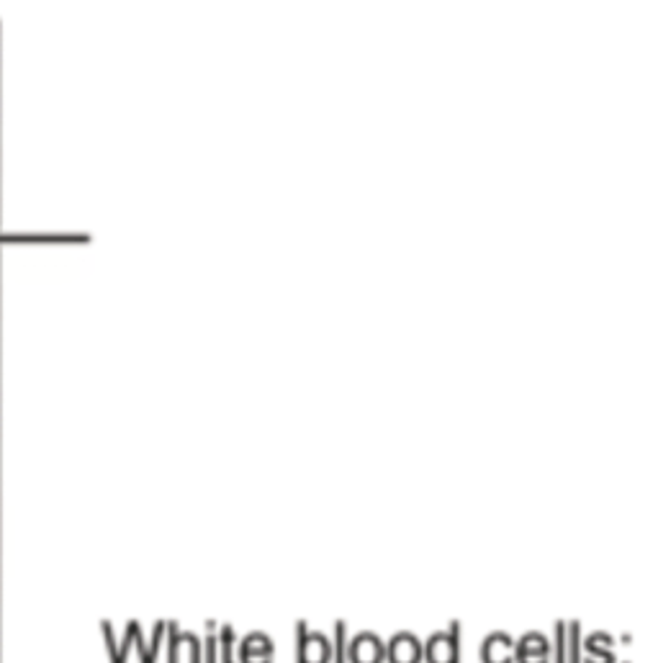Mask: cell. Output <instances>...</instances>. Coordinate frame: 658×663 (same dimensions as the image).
Listing matches in <instances>:
<instances>
[{
  "instance_id": "1",
  "label": "cell",
  "mask_w": 658,
  "mask_h": 663,
  "mask_svg": "<svg viewBox=\"0 0 658 663\" xmlns=\"http://www.w3.org/2000/svg\"><path fill=\"white\" fill-rule=\"evenodd\" d=\"M422 661L461 663V622H450L445 633H435L422 646Z\"/></svg>"
},
{
  "instance_id": "16",
  "label": "cell",
  "mask_w": 658,
  "mask_h": 663,
  "mask_svg": "<svg viewBox=\"0 0 658 663\" xmlns=\"http://www.w3.org/2000/svg\"><path fill=\"white\" fill-rule=\"evenodd\" d=\"M237 663H273V656H268V653H245V656H237Z\"/></svg>"
},
{
  "instance_id": "14",
  "label": "cell",
  "mask_w": 658,
  "mask_h": 663,
  "mask_svg": "<svg viewBox=\"0 0 658 663\" xmlns=\"http://www.w3.org/2000/svg\"><path fill=\"white\" fill-rule=\"evenodd\" d=\"M551 656V663H566V622L556 625V651Z\"/></svg>"
},
{
  "instance_id": "8",
  "label": "cell",
  "mask_w": 658,
  "mask_h": 663,
  "mask_svg": "<svg viewBox=\"0 0 658 663\" xmlns=\"http://www.w3.org/2000/svg\"><path fill=\"white\" fill-rule=\"evenodd\" d=\"M245 653H268V656H273V653H276V646H273L270 635L250 633L247 638H242V643L237 646V651H234V658L245 656Z\"/></svg>"
},
{
  "instance_id": "15",
  "label": "cell",
  "mask_w": 658,
  "mask_h": 663,
  "mask_svg": "<svg viewBox=\"0 0 658 663\" xmlns=\"http://www.w3.org/2000/svg\"><path fill=\"white\" fill-rule=\"evenodd\" d=\"M515 661L517 663H551V656H543V653H517L515 651Z\"/></svg>"
},
{
  "instance_id": "12",
  "label": "cell",
  "mask_w": 658,
  "mask_h": 663,
  "mask_svg": "<svg viewBox=\"0 0 658 663\" xmlns=\"http://www.w3.org/2000/svg\"><path fill=\"white\" fill-rule=\"evenodd\" d=\"M347 628L345 622H337L335 625V640H332V663H347Z\"/></svg>"
},
{
  "instance_id": "13",
  "label": "cell",
  "mask_w": 658,
  "mask_h": 663,
  "mask_svg": "<svg viewBox=\"0 0 658 663\" xmlns=\"http://www.w3.org/2000/svg\"><path fill=\"white\" fill-rule=\"evenodd\" d=\"M201 663H219V643H216V630H209L206 646H201Z\"/></svg>"
},
{
  "instance_id": "2",
  "label": "cell",
  "mask_w": 658,
  "mask_h": 663,
  "mask_svg": "<svg viewBox=\"0 0 658 663\" xmlns=\"http://www.w3.org/2000/svg\"><path fill=\"white\" fill-rule=\"evenodd\" d=\"M296 663H332V643L324 633H309V625H296Z\"/></svg>"
},
{
  "instance_id": "7",
  "label": "cell",
  "mask_w": 658,
  "mask_h": 663,
  "mask_svg": "<svg viewBox=\"0 0 658 663\" xmlns=\"http://www.w3.org/2000/svg\"><path fill=\"white\" fill-rule=\"evenodd\" d=\"M584 648H587V658H581V663H615L612 638L607 633H592L584 640Z\"/></svg>"
},
{
  "instance_id": "4",
  "label": "cell",
  "mask_w": 658,
  "mask_h": 663,
  "mask_svg": "<svg viewBox=\"0 0 658 663\" xmlns=\"http://www.w3.org/2000/svg\"><path fill=\"white\" fill-rule=\"evenodd\" d=\"M165 630L170 633V658L168 663H180L183 658H188V663H201V638L193 633H183V630L170 622L165 625Z\"/></svg>"
},
{
  "instance_id": "11",
  "label": "cell",
  "mask_w": 658,
  "mask_h": 663,
  "mask_svg": "<svg viewBox=\"0 0 658 663\" xmlns=\"http://www.w3.org/2000/svg\"><path fill=\"white\" fill-rule=\"evenodd\" d=\"M566 663H581V625H566Z\"/></svg>"
},
{
  "instance_id": "5",
  "label": "cell",
  "mask_w": 658,
  "mask_h": 663,
  "mask_svg": "<svg viewBox=\"0 0 658 663\" xmlns=\"http://www.w3.org/2000/svg\"><path fill=\"white\" fill-rule=\"evenodd\" d=\"M389 663H422V643L412 633H399L386 646Z\"/></svg>"
},
{
  "instance_id": "6",
  "label": "cell",
  "mask_w": 658,
  "mask_h": 663,
  "mask_svg": "<svg viewBox=\"0 0 658 663\" xmlns=\"http://www.w3.org/2000/svg\"><path fill=\"white\" fill-rule=\"evenodd\" d=\"M481 661L484 663H515V640L507 633L486 635L481 646Z\"/></svg>"
},
{
  "instance_id": "10",
  "label": "cell",
  "mask_w": 658,
  "mask_h": 663,
  "mask_svg": "<svg viewBox=\"0 0 658 663\" xmlns=\"http://www.w3.org/2000/svg\"><path fill=\"white\" fill-rule=\"evenodd\" d=\"M517 653H543V656H551V640L545 638L543 633H525L515 643Z\"/></svg>"
},
{
  "instance_id": "3",
  "label": "cell",
  "mask_w": 658,
  "mask_h": 663,
  "mask_svg": "<svg viewBox=\"0 0 658 663\" xmlns=\"http://www.w3.org/2000/svg\"><path fill=\"white\" fill-rule=\"evenodd\" d=\"M347 663H386V643L376 633H358L347 643Z\"/></svg>"
},
{
  "instance_id": "9",
  "label": "cell",
  "mask_w": 658,
  "mask_h": 663,
  "mask_svg": "<svg viewBox=\"0 0 658 663\" xmlns=\"http://www.w3.org/2000/svg\"><path fill=\"white\" fill-rule=\"evenodd\" d=\"M216 643H219V663H237L234 651H237V635H234L232 625H222L216 633Z\"/></svg>"
}]
</instances>
